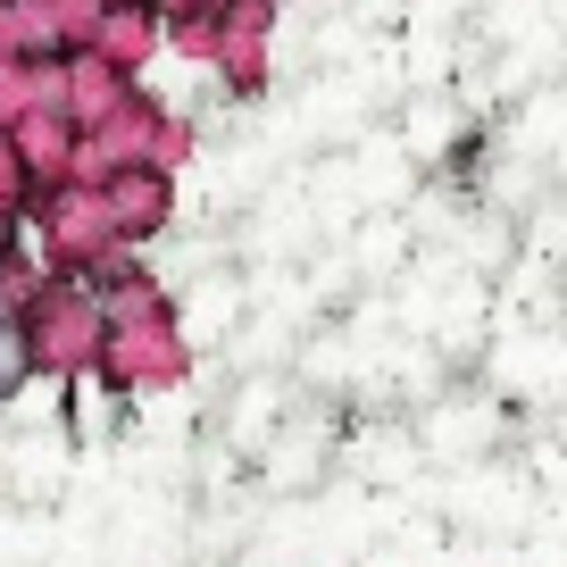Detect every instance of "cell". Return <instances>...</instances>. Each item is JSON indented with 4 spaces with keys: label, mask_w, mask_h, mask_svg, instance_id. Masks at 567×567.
Returning <instances> with one entry per match:
<instances>
[{
    "label": "cell",
    "mask_w": 567,
    "mask_h": 567,
    "mask_svg": "<svg viewBox=\"0 0 567 567\" xmlns=\"http://www.w3.org/2000/svg\"><path fill=\"white\" fill-rule=\"evenodd\" d=\"M18 368H25V342H18V334H9V318H0V392L18 384Z\"/></svg>",
    "instance_id": "1"
}]
</instances>
